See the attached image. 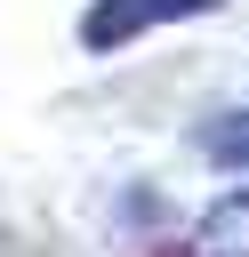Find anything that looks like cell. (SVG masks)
Instances as JSON below:
<instances>
[{
	"label": "cell",
	"mask_w": 249,
	"mask_h": 257,
	"mask_svg": "<svg viewBox=\"0 0 249 257\" xmlns=\"http://www.w3.org/2000/svg\"><path fill=\"white\" fill-rule=\"evenodd\" d=\"M177 257H249V193L209 201V217L177 241Z\"/></svg>",
	"instance_id": "7a4b0ae2"
},
{
	"label": "cell",
	"mask_w": 249,
	"mask_h": 257,
	"mask_svg": "<svg viewBox=\"0 0 249 257\" xmlns=\"http://www.w3.org/2000/svg\"><path fill=\"white\" fill-rule=\"evenodd\" d=\"M201 153H209L217 169H249V104H241V112H217V120L201 128Z\"/></svg>",
	"instance_id": "3957f363"
},
{
	"label": "cell",
	"mask_w": 249,
	"mask_h": 257,
	"mask_svg": "<svg viewBox=\"0 0 249 257\" xmlns=\"http://www.w3.org/2000/svg\"><path fill=\"white\" fill-rule=\"evenodd\" d=\"M209 8H225V0H96V8L80 16V40H88V48H120V40L153 32V24H177V16H209Z\"/></svg>",
	"instance_id": "6da1fadb"
}]
</instances>
